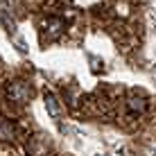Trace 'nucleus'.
Returning <instances> with one entry per match:
<instances>
[{"instance_id": "6", "label": "nucleus", "mask_w": 156, "mask_h": 156, "mask_svg": "<svg viewBox=\"0 0 156 156\" xmlns=\"http://www.w3.org/2000/svg\"><path fill=\"white\" fill-rule=\"evenodd\" d=\"M145 106H147V104H145L143 98H131V100H129V109H131V111H145Z\"/></svg>"}, {"instance_id": "3", "label": "nucleus", "mask_w": 156, "mask_h": 156, "mask_svg": "<svg viewBox=\"0 0 156 156\" xmlns=\"http://www.w3.org/2000/svg\"><path fill=\"white\" fill-rule=\"evenodd\" d=\"M45 32L50 36H59L63 32V20L61 18H48L45 20Z\"/></svg>"}, {"instance_id": "5", "label": "nucleus", "mask_w": 156, "mask_h": 156, "mask_svg": "<svg viewBox=\"0 0 156 156\" xmlns=\"http://www.w3.org/2000/svg\"><path fill=\"white\" fill-rule=\"evenodd\" d=\"M14 136V127L9 122H0V140H9Z\"/></svg>"}, {"instance_id": "4", "label": "nucleus", "mask_w": 156, "mask_h": 156, "mask_svg": "<svg viewBox=\"0 0 156 156\" xmlns=\"http://www.w3.org/2000/svg\"><path fill=\"white\" fill-rule=\"evenodd\" d=\"M45 109L50 111V115H52V118H57V115H59V104H57L55 95H45Z\"/></svg>"}, {"instance_id": "1", "label": "nucleus", "mask_w": 156, "mask_h": 156, "mask_svg": "<svg viewBox=\"0 0 156 156\" xmlns=\"http://www.w3.org/2000/svg\"><path fill=\"white\" fill-rule=\"evenodd\" d=\"M7 93L14 102H25L32 95V88H30V84H25V82H14V84H9Z\"/></svg>"}, {"instance_id": "2", "label": "nucleus", "mask_w": 156, "mask_h": 156, "mask_svg": "<svg viewBox=\"0 0 156 156\" xmlns=\"http://www.w3.org/2000/svg\"><path fill=\"white\" fill-rule=\"evenodd\" d=\"M48 147H50V143H48L45 136H34V138H32V143L27 145V152L32 156H43Z\"/></svg>"}]
</instances>
